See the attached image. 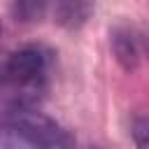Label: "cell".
Here are the masks:
<instances>
[{"instance_id":"obj_1","label":"cell","mask_w":149,"mask_h":149,"mask_svg":"<svg viewBox=\"0 0 149 149\" xmlns=\"http://www.w3.org/2000/svg\"><path fill=\"white\" fill-rule=\"evenodd\" d=\"M51 51L40 44H28L7 56L0 65V88L7 93L9 105L33 107L47 86Z\"/></svg>"},{"instance_id":"obj_2","label":"cell","mask_w":149,"mask_h":149,"mask_svg":"<svg viewBox=\"0 0 149 149\" xmlns=\"http://www.w3.org/2000/svg\"><path fill=\"white\" fill-rule=\"evenodd\" d=\"M2 119L9 121V123H14L16 128H21L28 137H33L44 149H72L74 147L72 135L56 119L47 116L44 112H37L35 107L12 105L9 112H5Z\"/></svg>"},{"instance_id":"obj_3","label":"cell","mask_w":149,"mask_h":149,"mask_svg":"<svg viewBox=\"0 0 149 149\" xmlns=\"http://www.w3.org/2000/svg\"><path fill=\"white\" fill-rule=\"evenodd\" d=\"M112 51L116 63L126 72H135L140 65V40L135 37L133 30L119 26L112 30Z\"/></svg>"},{"instance_id":"obj_4","label":"cell","mask_w":149,"mask_h":149,"mask_svg":"<svg viewBox=\"0 0 149 149\" xmlns=\"http://www.w3.org/2000/svg\"><path fill=\"white\" fill-rule=\"evenodd\" d=\"M91 12H93V0H56L54 16L63 28L74 30L88 21Z\"/></svg>"},{"instance_id":"obj_5","label":"cell","mask_w":149,"mask_h":149,"mask_svg":"<svg viewBox=\"0 0 149 149\" xmlns=\"http://www.w3.org/2000/svg\"><path fill=\"white\" fill-rule=\"evenodd\" d=\"M0 149H44L14 123L0 119Z\"/></svg>"},{"instance_id":"obj_6","label":"cell","mask_w":149,"mask_h":149,"mask_svg":"<svg viewBox=\"0 0 149 149\" xmlns=\"http://www.w3.org/2000/svg\"><path fill=\"white\" fill-rule=\"evenodd\" d=\"M51 2L56 0H14V16L16 21H23V23L40 21L47 14Z\"/></svg>"},{"instance_id":"obj_7","label":"cell","mask_w":149,"mask_h":149,"mask_svg":"<svg viewBox=\"0 0 149 149\" xmlns=\"http://www.w3.org/2000/svg\"><path fill=\"white\" fill-rule=\"evenodd\" d=\"M130 135L137 149H149V119L147 116H135L130 126Z\"/></svg>"},{"instance_id":"obj_8","label":"cell","mask_w":149,"mask_h":149,"mask_svg":"<svg viewBox=\"0 0 149 149\" xmlns=\"http://www.w3.org/2000/svg\"><path fill=\"white\" fill-rule=\"evenodd\" d=\"M140 49H142L144 56L149 58V30H144V33L140 35Z\"/></svg>"},{"instance_id":"obj_9","label":"cell","mask_w":149,"mask_h":149,"mask_svg":"<svg viewBox=\"0 0 149 149\" xmlns=\"http://www.w3.org/2000/svg\"><path fill=\"white\" fill-rule=\"evenodd\" d=\"M0 35H2V21H0Z\"/></svg>"}]
</instances>
